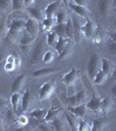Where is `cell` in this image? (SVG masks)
Listing matches in <instances>:
<instances>
[{
  "instance_id": "cell-1",
  "label": "cell",
  "mask_w": 116,
  "mask_h": 131,
  "mask_svg": "<svg viewBox=\"0 0 116 131\" xmlns=\"http://www.w3.org/2000/svg\"><path fill=\"white\" fill-rule=\"evenodd\" d=\"M25 24H26V19L25 18H12L7 26L8 31L6 37L12 42H15L18 39H19L20 36L25 31Z\"/></svg>"
},
{
  "instance_id": "cell-2",
  "label": "cell",
  "mask_w": 116,
  "mask_h": 131,
  "mask_svg": "<svg viewBox=\"0 0 116 131\" xmlns=\"http://www.w3.org/2000/svg\"><path fill=\"white\" fill-rule=\"evenodd\" d=\"M47 43H46V39L44 37H41L40 39L38 41L36 44L34 49H33L32 54H31V58L30 60L31 65H36L42 61L43 55L46 52V48H47Z\"/></svg>"
},
{
  "instance_id": "cell-3",
  "label": "cell",
  "mask_w": 116,
  "mask_h": 131,
  "mask_svg": "<svg viewBox=\"0 0 116 131\" xmlns=\"http://www.w3.org/2000/svg\"><path fill=\"white\" fill-rule=\"evenodd\" d=\"M101 69V57L98 53H92L90 57L89 62L87 66L88 74L92 80L94 79L97 73Z\"/></svg>"
},
{
  "instance_id": "cell-4",
  "label": "cell",
  "mask_w": 116,
  "mask_h": 131,
  "mask_svg": "<svg viewBox=\"0 0 116 131\" xmlns=\"http://www.w3.org/2000/svg\"><path fill=\"white\" fill-rule=\"evenodd\" d=\"M56 89L55 80L51 81H46L43 84L39 91V97L40 101H45L51 98V96L54 94Z\"/></svg>"
},
{
  "instance_id": "cell-5",
  "label": "cell",
  "mask_w": 116,
  "mask_h": 131,
  "mask_svg": "<svg viewBox=\"0 0 116 131\" xmlns=\"http://www.w3.org/2000/svg\"><path fill=\"white\" fill-rule=\"evenodd\" d=\"M86 93L85 89H82L76 93L75 94H73L71 96H68L66 98V105L67 107H77L79 105L86 103Z\"/></svg>"
},
{
  "instance_id": "cell-6",
  "label": "cell",
  "mask_w": 116,
  "mask_h": 131,
  "mask_svg": "<svg viewBox=\"0 0 116 131\" xmlns=\"http://www.w3.org/2000/svg\"><path fill=\"white\" fill-rule=\"evenodd\" d=\"M97 25L94 21H92L90 18H87L86 23L82 25L81 26V33L84 35L86 39H92L95 37L97 32Z\"/></svg>"
},
{
  "instance_id": "cell-7",
  "label": "cell",
  "mask_w": 116,
  "mask_h": 131,
  "mask_svg": "<svg viewBox=\"0 0 116 131\" xmlns=\"http://www.w3.org/2000/svg\"><path fill=\"white\" fill-rule=\"evenodd\" d=\"M79 74H80V72L78 69H76L75 67H73L71 69V71L69 73H66L62 78V81L65 84L66 88L73 86L76 84V82L78 81L79 78Z\"/></svg>"
},
{
  "instance_id": "cell-8",
  "label": "cell",
  "mask_w": 116,
  "mask_h": 131,
  "mask_svg": "<svg viewBox=\"0 0 116 131\" xmlns=\"http://www.w3.org/2000/svg\"><path fill=\"white\" fill-rule=\"evenodd\" d=\"M34 102V97L28 88L25 89L21 98V108L24 113H26L31 108Z\"/></svg>"
},
{
  "instance_id": "cell-9",
  "label": "cell",
  "mask_w": 116,
  "mask_h": 131,
  "mask_svg": "<svg viewBox=\"0 0 116 131\" xmlns=\"http://www.w3.org/2000/svg\"><path fill=\"white\" fill-rule=\"evenodd\" d=\"M63 4H64V2L60 1V0H57V1L50 3L47 5V7L45 8V10H44L46 18H53V17H55L57 13L60 10H62Z\"/></svg>"
},
{
  "instance_id": "cell-10",
  "label": "cell",
  "mask_w": 116,
  "mask_h": 131,
  "mask_svg": "<svg viewBox=\"0 0 116 131\" xmlns=\"http://www.w3.org/2000/svg\"><path fill=\"white\" fill-rule=\"evenodd\" d=\"M25 32H26L27 34L32 36V37L37 39L38 34L39 32V23L34 19H32V18H28L26 19Z\"/></svg>"
},
{
  "instance_id": "cell-11",
  "label": "cell",
  "mask_w": 116,
  "mask_h": 131,
  "mask_svg": "<svg viewBox=\"0 0 116 131\" xmlns=\"http://www.w3.org/2000/svg\"><path fill=\"white\" fill-rule=\"evenodd\" d=\"M35 39H36V38L27 34L26 32L24 31V32L22 33V35L20 36L18 40H19V45L21 46V48L23 49V51L27 52L31 50V46L34 43Z\"/></svg>"
},
{
  "instance_id": "cell-12",
  "label": "cell",
  "mask_w": 116,
  "mask_h": 131,
  "mask_svg": "<svg viewBox=\"0 0 116 131\" xmlns=\"http://www.w3.org/2000/svg\"><path fill=\"white\" fill-rule=\"evenodd\" d=\"M101 71L105 73L109 77L114 73L115 71V64L112 60L107 58H101Z\"/></svg>"
},
{
  "instance_id": "cell-13",
  "label": "cell",
  "mask_w": 116,
  "mask_h": 131,
  "mask_svg": "<svg viewBox=\"0 0 116 131\" xmlns=\"http://www.w3.org/2000/svg\"><path fill=\"white\" fill-rule=\"evenodd\" d=\"M69 4V7L70 9L74 12L78 16L82 17V18H89V17L92 15V12L91 10L88 9L87 7H83V6H79L73 3V1H69L67 2Z\"/></svg>"
},
{
  "instance_id": "cell-14",
  "label": "cell",
  "mask_w": 116,
  "mask_h": 131,
  "mask_svg": "<svg viewBox=\"0 0 116 131\" xmlns=\"http://www.w3.org/2000/svg\"><path fill=\"white\" fill-rule=\"evenodd\" d=\"M113 1H107V0H104V1H99L98 2V10L100 12V16L108 17L111 14L112 10H113Z\"/></svg>"
},
{
  "instance_id": "cell-15",
  "label": "cell",
  "mask_w": 116,
  "mask_h": 131,
  "mask_svg": "<svg viewBox=\"0 0 116 131\" xmlns=\"http://www.w3.org/2000/svg\"><path fill=\"white\" fill-rule=\"evenodd\" d=\"M26 10H27V12H28L29 16H30L29 18H32V19L36 20L39 23H40V22L42 23L46 18L44 10L36 7V6H33V7H31V8H29V9H26Z\"/></svg>"
},
{
  "instance_id": "cell-16",
  "label": "cell",
  "mask_w": 116,
  "mask_h": 131,
  "mask_svg": "<svg viewBox=\"0 0 116 131\" xmlns=\"http://www.w3.org/2000/svg\"><path fill=\"white\" fill-rule=\"evenodd\" d=\"M100 102H101L100 97L96 95V94H94L92 96V98L88 101V102L86 103V108L94 112L100 111Z\"/></svg>"
},
{
  "instance_id": "cell-17",
  "label": "cell",
  "mask_w": 116,
  "mask_h": 131,
  "mask_svg": "<svg viewBox=\"0 0 116 131\" xmlns=\"http://www.w3.org/2000/svg\"><path fill=\"white\" fill-rule=\"evenodd\" d=\"M72 23H73V31H74V40L77 42H79L81 40V22L77 17H71Z\"/></svg>"
},
{
  "instance_id": "cell-18",
  "label": "cell",
  "mask_w": 116,
  "mask_h": 131,
  "mask_svg": "<svg viewBox=\"0 0 116 131\" xmlns=\"http://www.w3.org/2000/svg\"><path fill=\"white\" fill-rule=\"evenodd\" d=\"M113 101L110 96H105L104 98H101L100 102V112L107 115L109 112L113 110Z\"/></svg>"
},
{
  "instance_id": "cell-19",
  "label": "cell",
  "mask_w": 116,
  "mask_h": 131,
  "mask_svg": "<svg viewBox=\"0 0 116 131\" xmlns=\"http://www.w3.org/2000/svg\"><path fill=\"white\" fill-rule=\"evenodd\" d=\"M51 125L56 131H67V128L70 129V127H69L68 123H67L66 120L61 118L60 116H59L57 119L54 120L51 123Z\"/></svg>"
},
{
  "instance_id": "cell-20",
  "label": "cell",
  "mask_w": 116,
  "mask_h": 131,
  "mask_svg": "<svg viewBox=\"0 0 116 131\" xmlns=\"http://www.w3.org/2000/svg\"><path fill=\"white\" fill-rule=\"evenodd\" d=\"M86 103L81 105H79L77 107H67V110H68L73 115L76 116L77 118H80V119H83L86 115Z\"/></svg>"
},
{
  "instance_id": "cell-21",
  "label": "cell",
  "mask_w": 116,
  "mask_h": 131,
  "mask_svg": "<svg viewBox=\"0 0 116 131\" xmlns=\"http://www.w3.org/2000/svg\"><path fill=\"white\" fill-rule=\"evenodd\" d=\"M25 79H26L25 74V73H22V74L18 75V77L14 80L13 82H12L11 88H10V90H11L12 94H13V93H17V92L19 93V90L23 88V86H24Z\"/></svg>"
},
{
  "instance_id": "cell-22",
  "label": "cell",
  "mask_w": 116,
  "mask_h": 131,
  "mask_svg": "<svg viewBox=\"0 0 116 131\" xmlns=\"http://www.w3.org/2000/svg\"><path fill=\"white\" fill-rule=\"evenodd\" d=\"M62 109L61 108H56V107H51L50 109H48L47 110V114H46L45 115V122H47V123L51 124L52 122L54 121L55 119L60 116V112Z\"/></svg>"
},
{
  "instance_id": "cell-23",
  "label": "cell",
  "mask_w": 116,
  "mask_h": 131,
  "mask_svg": "<svg viewBox=\"0 0 116 131\" xmlns=\"http://www.w3.org/2000/svg\"><path fill=\"white\" fill-rule=\"evenodd\" d=\"M107 128V122L104 118H95L92 121V126L91 127L92 131H105Z\"/></svg>"
},
{
  "instance_id": "cell-24",
  "label": "cell",
  "mask_w": 116,
  "mask_h": 131,
  "mask_svg": "<svg viewBox=\"0 0 116 131\" xmlns=\"http://www.w3.org/2000/svg\"><path fill=\"white\" fill-rule=\"evenodd\" d=\"M59 72V69L57 68H42L39 70H36L35 72L32 73V76L35 78H41V77H45V76H49L51 74H53Z\"/></svg>"
},
{
  "instance_id": "cell-25",
  "label": "cell",
  "mask_w": 116,
  "mask_h": 131,
  "mask_svg": "<svg viewBox=\"0 0 116 131\" xmlns=\"http://www.w3.org/2000/svg\"><path fill=\"white\" fill-rule=\"evenodd\" d=\"M21 98H22V95L18 92L13 93L10 96V105L14 111H18L19 106H21Z\"/></svg>"
},
{
  "instance_id": "cell-26",
  "label": "cell",
  "mask_w": 116,
  "mask_h": 131,
  "mask_svg": "<svg viewBox=\"0 0 116 131\" xmlns=\"http://www.w3.org/2000/svg\"><path fill=\"white\" fill-rule=\"evenodd\" d=\"M57 25V21H56V18L53 17V18H46L45 20L42 22V25H43V28L45 31L48 32H51L52 31V30L53 28H55Z\"/></svg>"
},
{
  "instance_id": "cell-27",
  "label": "cell",
  "mask_w": 116,
  "mask_h": 131,
  "mask_svg": "<svg viewBox=\"0 0 116 131\" xmlns=\"http://www.w3.org/2000/svg\"><path fill=\"white\" fill-rule=\"evenodd\" d=\"M47 110L48 109H45V108L35 109V110H33L29 113V116L34 118V119L38 120V121L42 122L45 120V115H46V114H47Z\"/></svg>"
},
{
  "instance_id": "cell-28",
  "label": "cell",
  "mask_w": 116,
  "mask_h": 131,
  "mask_svg": "<svg viewBox=\"0 0 116 131\" xmlns=\"http://www.w3.org/2000/svg\"><path fill=\"white\" fill-rule=\"evenodd\" d=\"M59 39H60V37L54 31L48 32L47 35H46V43H47V46H50V47H55Z\"/></svg>"
},
{
  "instance_id": "cell-29",
  "label": "cell",
  "mask_w": 116,
  "mask_h": 131,
  "mask_svg": "<svg viewBox=\"0 0 116 131\" xmlns=\"http://www.w3.org/2000/svg\"><path fill=\"white\" fill-rule=\"evenodd\" d=\"M70 39H68L67 38H60L58 43L55 46V49L56 52L59 53V55L63 52L65 49L66 48V46L70 44Z\"/></svg>"
},
{
  "instance_id": "cell-30",
  "label": "cell",
  "mask_w": 116,
  "mask_h": 131,
  "mask_svg": "<svg viewBox=\"0 0 116 131\" xmlns=\"http://www.w3.org/2000/svg\"><path fill=\"white\" fill-rule=\"evenodd\" d=\"M65 32H66V38L70 39V40L74 41V31H73V23H72L71 17L66 23Z\"/></svg>"
},
{
  "instance_id": "cell-31",
  "label": "cell",
  "mask_w": 116,
  "mask_h": 131,
  "mask_svg": "<svg viewBox=\"0 0 116 131\" xmlns=\"http://www.w3.org/2000/svg\"><path fill=\"white\" fill-rule=\"evenodd\" d=\"M55 18H56V21H57V25H60V24H66L70 17H69L66 10L62 9L57 13Z\"/></svg>"
},
{
  "instance_id": "cell-32",
  "label": "cell",
  "mask_w": 116,
  "mask_h": 131,
  "mask_svg": "<svg viewBox=\"0 0 116 131\" xmlns=\"http://www.w3.org/2000/svg\"><path fill=\"white\" fill-rule=\"evenodd\" d=\"M12 10V4L10 0H0V14L8 13Z\"/></svg>"
},
{
  "instance_id": "cell-33",
  "label": "cell",
  "mask_w": 116,
  "mask_h": 131,
  "mask_svg": "<svg viewBox=\"0 0 116 131\" xmlns=\"http://www.w3.org/2000/svg\"><path fill=\"white\" fill-rule=\"evenodd\" d=\"M107 80H108V76L100 70L97 73L92 81H94V83L97 84V85H103V84H105L107 81Z\"/></svg>"
},
{
  "instance_id": "cell-34",
  "label": "cell",
  "mask_w": 116,
  "mask_h": 131,
  "mask_svg": "<svg viewBox=\"0 0 116 131\" xmlns=\"http://www.w3.org/2000/svg\"><path fill=\"white\" fill-rule=\"evenodd\" d=\"M73 46H71L70 44H69V45L66 46V49H65L60 54V55H59L58 59H59V60H66V59L69 58V57L73 54Z\"/></svg>"
},
{
  "instance_id": "cell-35",
  "label": "cell",
  "mask_w": 116,
  "mask_h": 131,
  "mask_svg": "<svg viewBox=\"0 0 116 131\" xmlns=\"http://www.w3.org/2000/svg\"><path fill=\"white\" fill-rule=\"evenodd\" d=\"M11 4H12V10L21 12L23 10H25V0H12Z\"/></svg>"
},
{
  "instance_id": "cell-36",
  "label": "cell",
  "mask_w": 116,
  "mask_h": 131,
  "mask_svg": "<svg viewBox=\"0 0 116 131\" xmlns=\"http://www.w3.org/2000/svg\"><path fill=\"white\" fill-rule=\"evenodd\" d=\"M54 60V53L52 51H46L42 58V62L44 64H50Z\"/></svg>"
},
{
  "instance_id": "cell-37",
  "label": "cell",
  "mask_w": 116,
  "mask_h": 131,
  "mask_svg": "<svg viewBox=\"0 0 116 131\" xmlns=\"http://www.w3.org/2000/svg\"><path fill=\"white\" fill-rule=\"evenodd\" d=\"M77 131H92L91 127L86 121L83 119H80L77 125Z\"/></svg>"
},
{
  "instance_id": "cell-38",
  "label": "cell",
  "mask_w": 116,
  "mask_h": 131,
  "mask_svg": "<svg viewBox=\"0 0 116 131\" xmlns=\"http://www.w3.org/2000/svg\"><path fill=\"white\" fill-rule=\"evenodd\" d=\"M65 28H66V24H60L56 25L54 31L59 35L60 38H66V32H65Z\"/></svg>"
},
{
  "instance_id": "cell-39",
  "label": "cell",
  "mask_w": 116,
  "mask_h": 131,
  "mask_svg": "<svg viewBox=\"0 0 116 131\" xmlns=\"http://www.w3.org/2000/svg\"><path fill=\"white\" fill-rule=\"evenodd\" d=\"M6 62L12 63V64H14L16 67H18V66H19L20 64V60L18 59V56L14 55V54H10V55H8L7 58H6Z\"/></svg>"
},
{
  "instance_id": "cell-40",
  "label": "cell",
  "mask_w": 116,
  "mask_h": 131,
  "mask_svg": "<svg viewBox=\"0 0 116 131\" xmlns=\"http://www.w3.org/2000/svg\"><path fill=\"white\" fill-rule=\"evenodd\" d=\"M17 122L19 127H25L28 124V117L26 115H20L18 118H17Z\"/></svg>"
},
{
  "instance_id": "cell-41",
  "label": "cell",
  "mask_w": 116,
  "mask_h": 131,
  "mask_svg": "<svg viewBox=\"0 0 116 131\" xmlns=\"http://www.w3.org/2000/svg\"><path fill=\"white\" fill-rule=\"evenodd\" d=\"M14 111L12 108H10L8 109L7 111H6V118H7V120H9L10 122H15L17 121V117L15 115V113H14Z\"/></svg>"
},
{
  "instance_id": "cell-42",
  "label": "cell",
  "mask_w": 116,
  "mask_h": 131,
  "mask_svg": "<svg viewBox=\"0 0 116 131\" xmlns=\"http://www.w3.org/2000/svg\"><path fill=\"white\" fill-rule=\"evenodd\" d=\"M7 31L8 29H6V25L5 23L0 25V42L2 41V39L5 37L7 34Z\"/></svg>"
},
{
  "instance_id": "cell-43",
  "label": "cell",
  "mask_w": 116,
  "mask_h": 131,
  "mask_svg": "<svg viewBox=\"0 0 116 131\" xmlns=\"http://www.w3.org/2000/svg\"><path fill=\"white\" fill-rule=\"evenodd\" d=\"M7 104H8L7 100L5 98H4V97L0 96V113L3 112L7 107Z\"/></svg>"
},
{
  "instance_id": "cell-44",
  "label": "cell",
  "mask_w": 116,
  "mask_h": 131,
  "mask_svg": "<svg viewBox=\"0 0 116 131\" xmlns=\"http://www.w3.org/2000/svg\"><path fill=\"white\" fill-rule=\"evenodd\" d=\"M73 3L79 6L87 7V5L90 4V1H87V0H74V1H73Z\"/></svg>"
},
{
  "instance_id": "cell-45",
  "label": "cell",
  "mask_w": 116,
  "mask_h": 131,
  "mask_svg": "<svg viewBox=\"0 0 116 131\" xmlns=\"http://www.w3.org/2000/svg\"><path fill=\"white\" fill-rule=\"evenodd\" d=\"M16 66L14 64H12V63H10V62H5V67H4V68H5V70L6 72H12L14 71L16 69Z\"/></svg>"
},
{
  "instance_id": "cell-46",
  "label": "cell",
  "mask_w": 116,
  "mask_h": 131,
  "mask_svg": "<svg viewBox=\"0 0 116 131\" xmlns=\"http://www.w3.org/2000/svg\"><path fill=\"white\" fill-rule=\"evenodd\" d=\"M34 5H35V1H33V0H25V10L33 7V6H35Z\"/></svg>"
},
{
  "instance_id": "cell-47",
  "label": "cell",
  "mask_w": 116,
  "mask_h": 131,
  "mask_svg": "<svg viewBox=\"0 0 116 131\" xmlns=\"http://www.w3.org/2000/svg\"><path fill=\"white\" fill-rule=\"evenodd\" d=\"M109 51L113 54H115L116 52V42H110L109 44Z\"/></svg>"
},
{
  "instance_id": "cell-48",
  "label": "cell",
  "mask_w": 116,
  "mask_h": 131,
  "mask_svg": "<svg viewBox=\"0 0 116 131\" xmlns=\"http://www.w3.org/2000/svg\"><path fill=\"white\" fill-rule=\"evenodd\" d=\"M4 124H5V120L3 119V117L0 115V129H2L4 127Z\"/></svg>"
},
{
  "instance_id": "cell-49",
  "label": "cell",
  "mask_w": 116,
  "mask_h": 131,
  "mask_svg": "<svg viewBox=\"0 0 116 131\" xmlns=\"http://www.w3.org/2000/svg\"><path fill=\"white\" fill-rule=\"evenodd\" d=\"M111 92H112V94H113V96L116 95V85H115V84L113 86V88H112Z\"/></svg>"
},
{
  "instance_id": "cell-50",
  "label": "cell",
  "mask_w": 116,
  "mask_h": 131,
  "mask_svg": "<svg viewBox=\"0 0 116 131\" xmlns=\"http://www.w3.org/2000/svg\"><path fill=\"white\" fill-rule=\"evenodd\" d=\"M4 59H5V56H4V52L0 51V63H1L2 61L4 60Z\"/></svg>"
},
{
  "instance_id": "cell-51",
  "label": "cell",
  "mask_w": 116,
  "mask_h": 131,
  "mask_svg": "<svg viewBox=\"0 0 116 131\" xmlns=\"http://www.w3.org/2000/svg\"><path fill=\"white\" fill-rule=\"evenodd\" d=\"M70 131H77V128H73V129H70Z\"/></svg>"
}]
</instances>
